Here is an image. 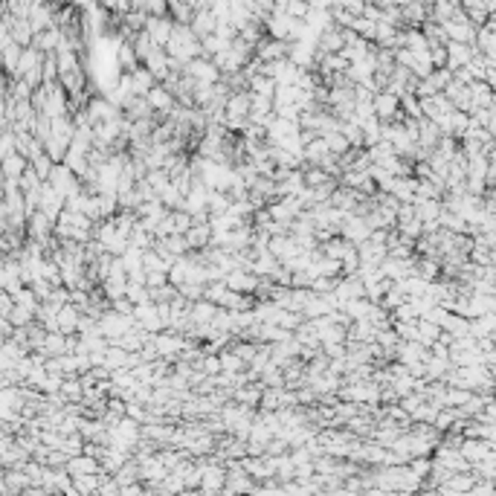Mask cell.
I'll use <instances>...</instances> for the list:
<instances>
[{
	"label": "cell",
	"instance_id": "10",
	"mask_svg": "<svg viewBox=\"0 0 496 496\" xmlns=\"http://www.w3.org/2000/svg\"><path fill=\"white\" fill-rule=\"evenodd\" d=\"M458 456L468 461V465H479L485 458H493V444L488 441H476V438H461L458 444Z\"/></svg>",
	"mask_w": 496,
	"mask_h": 496
},
{
	"label": "cell",
	"instance_id": "26",
	"mask_svg": "<svg viewBox=\"0 0 496 496\" xmlns=\"http://www.w3.org/2000/svg\"><path fill=\"white\" fill-rule=\"evenodd\" d=\"M369 311H372V302H369V299H352V302H345V305H342V313L349 317V322L366 320V317H369Z\"/></svg>",
	"mask_w": 496,
	"mask_h": 496
},
{
	"label": "cell",
	"instance_id": "41",
	"mask_svg": "<svg viewBox=\"0 0 496 496\" xmlns=\"http://www.w3.org/2000/svg\"><path fill=\"white\" fill-rule=\"evenodd\" d=\"M177 496H204L201 490H183V493H177Z\"/></svg>",
	"mask_w": 496,
	"mask_h": 496
},
{
	"label": "cell",
	"instance_id": "24",
	"mask_svg": "<svg viewBox=\"0 0 496 496\" xmlns=\"http://www.w3.org/2000/svg\"><path fill=\"white\" fill-rule=\"evenodd\" d=\"M441 331H444V334H447L450 340H461V337H468V320L456 317V313H447V320L441 322Z\"/></svg>",
	"mask_w": 496,
	"mask_h": 496
},
{
	"label": "cell",
	"instance_id": "22",
	"mask_svg": "<svg viewBox=\"0 0 496 496\" xmlns=\"http://www.w3.org/2000/svg\"><path fill=\"white\" fill-rule=\"evenodd\" d=\"M493 334V313H485V317H476L468 322V337L473 340H488Z\"/></svg>",
	"mask_w": 496,
	"mask_h": 496
},
{
	"label": "cell",
	"instance_id": "13",
	"mask_svg": "<svg viewBox=\"0 0 496 496\" xmlns=\"http://www.w3.org/2000/svg\"><path fill=\"white\" fill-rule=\"evenodd\" d=\"M172 29H174V24L169 15H163V18H145V26H142V32L151 38L154 47H165V41L172 38Z\"/></svg>",
	"mask_w": 496,
	"mask_h": 496
},
{
	"label": "cell",
	"instance_id": "16",
	"mask_svg": "<svg viewBox=\"0 0 496 496\" xmlns=\"http://www.w3.org/2000/svg\"><path fill=\"white\" fill-rule=\"evenodd\" d=\"M64 473H67L70 479H76V476H102V465L93 458V456H73V458H67V465H64Z\"/></svg>",
	"mask_w": 496,
	"mask_h": 496
},
{
	"label": "cell",
	"instance_id": "2",
	"mask_svg": "<svg viewBox=\"0 0 496 496\" xmlns=\"http://www.w3.org/2000/svg\"><path fill=\"white\" fill-rule=\"evenodd\" d=\"M131 328H134V317H122V313H113V311H105L102 317L96 320V334L108 342H117Z\"/></svg>",
	"mask_w": 496,
	"mask_h": 496
},
{
	"label": "cell",
	"instance_id": "3",
	"mask_svg": "<svg viewBox=\"0 0 496 496\" xmlns=\"http://www.w3.org/2000/svg\"><path fill=\"white\" fill-rule=\"evenodd\" d=\"M340 398L352 401L357 406H372V404L380 401V386H374L372 380H363V383H345L340 389Z\"/></svg>",
	"mask_w": 496,
	"mask_h": 496
},
{
	"label": "cell",
	"instance_id": "42",
	"mask_svg": "<svg viewBox=\"0 0 496 496\" xmlns=\"http://www.w3.org/2000/svg\"><path fill=\"white\" fill-rule=\"evenodd\" d=\"M392 496H412V493H392Z\"/></svg>",
	"mask_w": 496,
	"mask_h": 496
},
{
	"label": "cell",
	"instance_id": "17",
	"mask_svg": "<svg viewBox=\"0 0 496 496\" xmlns=\"http://www.w3.org/2000/svg\"><path fill=\"white\" fill-rule=\"evenodd\" d=\"M145 102H148V108H151V113H160V117H169L172 108H174L172 93L165 90L163 85H154V90L145 96Z\"/></svg>",
	"mask_w": 496,
	"mask_h": 496
},
{
	"label": "cell",
	"instance_id": "36",
	"mask_svg": "<svg viewBox=\"0 0 496 496\" xmlns=\"http://www.w3.org/2000/svg\"><path fill=\"white\" fill-rule=\"evenodd\" d=\"M96 493H99V496H122V493H119V485L113 482L110 476H102V482H99V490H96Z\"/></svg>",
	"mask_w": 496,
	"mask_h": 496
},
{
	"label": "cell",
	"instance_id": "30",
	"mask_svg": "<svg viewBox=\"0 0 496 496\" xmlns=\"http://www.w3.org/2000/svg\"><path fill=\"white\" fill-rule=\"evenodd\" d=\"M438 406L436 404H429V401H424L415 412H412V415H409V421H418V424H427V427H433V421H436V415H438Z\"/></svg>",
	"mask_w": 496,
	"mask_h": 496
},
{
	"label": "cell",
	"instance_id": "25",
	"mask_svg": "<svg viewBox=\"0 0 496 496\" xmlns=\"http://www.w3.org/2000/svg\"><path fill=\"white\" fill-rule=\"evenodd\" d=\"M3 482H6V493H24L26 488H32V485H29V476L24 473V468L9 470V473L3 476Z\"/></svg>",
	"mask_w": 496,
	"mask_h": 496
},
{
	"label": "cell",
	"instance_id": "4",
	"mask_svg": "<svg viewBox=\"0 0 496 496\" xmlns=\"http://www.w3.org/2000/svg\"><path fill=\"white\" fill-rule=\"evenodd\" d=\"M226 482V465H218V461H204L201 465V493L204 496H218L224 490Z\"/></svg>",
	"mask_w": 496,
	"mask_h": 496
},
{
	"label": "cell",
	"instance_id": "35",
	"mask_svg": "<svg viewBox=\"0 0 496 496\" xmlns=\"http://www.w3.org/2000/svg\"><path fill=\"white\" fill-rule=\"evenodd\" d=\"M424 404V395H415V392H412V395H406V398H401V412H406V415H412V412H415L418 406Z\"/></svg>",
	"mask_w": 496,
	"mask_h": 496
},
{
	"label": "cell",
	"instance_id": "20",
	"mask_svg": "<svg viewBox=\"0 0 496 496\" xmlns=\"http://www.w3.org/2000/svg\"><path fill=\"white\" fill-rule=\"evenodd\" d=\"M412 209H415V221L424 226V224L438 221V215H441V201H415V204H412Z\"/></svg>",
	"mask_w": 496,
	"mask_h": 496
},
{
	"label": "cell",
	"instance_id": "38",
	"mask_svg": "<svg viewBox=\"0 0 496 496\" xmlns=\"http://www.w3.org/2000/svg\"><path fill=\"white\" fill-rule=\"evenodd\" d=\"M119 493H122V496H140V493H142V485H140V482L125 485V488H119Z\"/></svg>",
	"mask_w": 496,
	"mask_h": 496
},
{
	"label": "cell",
	"instance_id": "12",
	"mask_svg": "<svg viewBox=\"0 0 496 496\" xmlns=\"http://www.w3.org/2000/svg\"><path fill=\"white\" fill-rule=\"evenodd\" d=\"M444 49H447V64H444V67H447L450 73L468 67V64L479 56L473 44H444Z\"/></svg>",
	"mask_w": 496,
	"mask_h": 496
},
{
	"label": "cell",
	"instance_id": "11",
	"mask_svg": "<svg viewBox=\"0 0 496 496\" xmlns=\"http://www.w3.org/2000/svg\"><path fill=\"white\" fill-rule=\"evenodd\" d=\"M433 468H438V470H444V473H468L470 470V465L465 458L458 456V450L453 447H438V453H436V458H433Z\"/></svg>",
	"mask_w": 496,
	"mask_h": 496
},
{
	"label": "cell",
	"instance_id": "14",
	"mask_svg": "<svg viewBox=\"0 0 496 496\" xmlns=\"http://www.w3.org/2000/svg\"><path fill=\"white\" fill-rule=\"evenodd\" d=\"M258 282H261V279H256L253 273H247V270H233V273H226V276H224L226 290L241 293V296L256 293V290H258Z\"/></svg>",
	"mask_w": 496,
	"mask_h": 496
},
{
	"label": "cell",
	"instance_id": "40",
	"mask_svg": "<svg viewBox=\"0 0 496 496\" xmlns=\"http://www.w3.org/2000/svg\"><path fill=\"white\" fill-rule=\"evenodd\" d=\"M24 496H49L44 488H32V490H24Z\"/></svg>",
	"mask_w": 496,
	"mask_h": 496
},
{
	"label": "cell",
	"instance_id": "5",
	"mask_svg": "<svg viewBox=\"0 0 496 496\" xmlns=\"http://www.w3.org/2000/svg\"><path fill=\"white\" fill-rule=\"evenodd\" d=\"M444 29V38H447V44H473L476 38V26L461 15V9L453 15V18L447 24H441Z\"/></svg>",
	"mask_w": 496,
	"mask_h": 496
},
{
	"label": "cell",
	"instance_id": "18",
	"mask_svg": "<svg viewBox=\"0 0 496 496\" xmlns=\"http://www.w3.org/2000/svg\"><path fill=\"white\" fill-rule=\"evenodd\" d=\"M154 85H157L154 76L148 73L145 67H137L134 73H131V88H134V99H145L148 93L154 90Z\"/></svg>",
	"mask_w": 496,
	"mask_h": 496
},
{
	"label": "cell",
	"instance_id": "32",
	"mask_svg": "<svg viewBox=\"0 0 496 496\" xmlns=\"http://www.w3.org/2000/svg\"><path fill=\"white\" fill-rule=\"evenodd\" d=\"M258 349H261V345H256V342H238V345H233V352L241 357V363H244V366H250V363L256 360V354H258Z\"/></svg>",
	"mask_w": 496,
	"mask_h": 496
},
{
	"label": "cell",
	"instance_id": "34",
	"mask_svg": "<svg viewBox=\"0 0 496 496\" xmlns=\"http://www.w3.org/2000/svg\"><path fill=\"white\" fill-rule=\"evenodd\" d=\"M142 180H145V183L154 189V195H160L165 186H169V174H165V172H148Z\"/></svg>",
	"mask_w": 496,
	"mask_h": 496
},
{
	"label": "cell",
	"instance_id": "39",
	"mask_svg": "<svg viewBox=\"0 0 496 496\" xmlns=\"http://www.w3.org/2000/svg\"><path fill=\"white\" fill-rule=\"evenodd\" d=\"M363 496H392V493H386V490H377V488H366V490H363Z\"/></svg>",
	"mask_w": 496,
	"mask_h": 496
},
{
	"label": "cell",
	"instance_id": "33",
	"mask_svg": "<svg viewBox=\"0 0 496 496\" xmlns=\"http://www.w3.org/2000/svg\"><path fill=\"white\" fill-rule=\"evenodd\" d=\"M61 395H67L70 401H81L85 398V389H81V380H61Z\"/></svg>",
	"mask_w": 496,
	"mask_h": 496
},
{
	"label": "cell",
	"instance_id": "1",
	"mask_svg": "<svg viewBox=\"0 0 496 496\" xmlns=\"http://www.w3.org/2000/svg\"><path fill=\"white\" fill-rule=\"evenodd\" d=\"M163 49H165V56L174 58V61H180V64H189V61H195V58H201V41H197V38L192 35V29L183 26V24H174L172 38L165 41Z\"/></svg>",
	"mask_w": 496,
	"mask_h": 496
},
{
	"label": "cell",
	"instance_id": "8",
	"mask_svg": "<svg viewBox=\"0 0 496 496\" xmlns=\"http://www.w3.org/2000/svg\"><path fill=\"white\" fill-rule=\"evenodd\" d=\"M369 235H372L369 224L363 221V218H357V215H349V218L340 224V238L349 241L352 247H360L363 241H369Z\"/></svg>",
	"mask_w": 496,
	"mask_h": 496
},
{
	"label": "cell",
	"instance_id": "7",
	"mask_svg": "<svg viewBox=\"0 0 496 496\" xmlns=\"http://www.w3.org/2000/svg\"><path fill=\"white\" fill-rule=\"evenodd\" d=\"M183 76H189L197 85H218L221 81V73L215 70V64L209 58H195L183 67Z\"/></svg>",
	"mask_w": 496,
	"mask_h": 496
},
{
	"label": "cell",
	"instance_id": "28",
	"mask_svg": "<svg viewBox=\"0 0 496 496\" xmlns=\"http://www.w3.org/2000/svg\"><path fill=\"white\" fill-rule=\"evenodd\" d=\"M438 337H441V328H438V325L418 320V345L429 349V345H436V342H438Z\"/></svg>",
	"mask_w": 496,
	"mask_h": 496
},
{
	"label": "cell",
	"instance_id": "15",
	"mask_svg": "<svg viewBox=\"0 0 496 496\" xmlns=\"http://www.w3.org/2000/svg\"><path fill=\"white\" fill-rule=\"evenodd\" d=\"M131 317H134V325H137L140 331H145V334H160V331H163L160 317H157V305H154V302L137 305Z\"/></svg>",
	"mask_w": 496,
	"mask_h": 496
},
{
	"label": "cell",
	"instance_id": "6",
	"mask_svg": "<svg viewBox=\"0 0 496 496\" xmlns=\"http://www.w3.org/2000/svg\"><path fill=\"white\" fill-rule=\"evenodd\" d=\"M299 215H302V206H299L296 197H276V201L270 204V209H267V218L276 221V224H285L288 229H290V224L296 218H299Z\"/></svg>",
	"mask_w": 496,
	"mask_h": 496
},
{
	"label": "cell",
	"instance_id": "43",
	"mask_svg": "<svg viewBox=\"0 0 496 496\" xmlns=\"http://www.w3.org/2000/svg\"><path fill=\"white\" fill-rule=\"evenodd\" d=\"M235 496H247V493H235Z\"/></svg>",
	"mask_w": 496,
	"mask_h": 496
},
{
	"label": "cell",
	"instance_id": "23",
	"mask_svg": "<svg viewBox=\"0 0 496 496\" xmlns=\"http://www.w3.org/2000/svg\"><path fill=\"white\" fill-rule=\"evenodd\" d=\"M122 117H125L128 122H140V119H151L154 113H151V108H148L145 99H131L128 108L122 110Z\"/></svg>",
	"mask_w": 496,
	"mask_h": 496
},
{
	"label": "cell",
	"instance_id": "31",
	"mask_svg": "<svg viewBox=\"0 0 496 496\" xmlns=\"http://www.w3.org/2000/svg\"><path fill=\"white\" fill-rule=\"evenodd\" d=\"M218 363H221V372L224 374H238L244 372V363L235 352H218Z\"/></svg>",
	"mask_w": 496,
	"mask_h": 496
},
{
	"label": "cell",
	"instance_id": "19",
	"mask_svg": "<svg viewBox=\"0 0 496 496\" xmlns=\"http://www.w3.org/2000/svg\"><path fill=\"white\" fill-rule=\"evenodd\" d=\"M183 238H186V247H189V250H206V247H209V238H212L209 224H192V226H189V233H186Z\"/></svg>",
	"mask_w": 496,
	"mask_h": 496
},
{
	"label": "cell",
	"instance_id": "9",
	"mask_svg": "<svg viewBox=\"0 0 496 496\" xmlns=\"http://www.w3.org/2000/svg\"><path fill=\"white\" fill-rule=\"evenodd\" d=\"M372 108H374V117L380 122H392V119H398V113H401V102L386 90H377L372 96Z\"/></svg>",
	"mask_w": 496,
	"mask_h": 496
},
{
	"label": "cell",
	"instance_id": "27",
	"mask_svg": "<svg viewBox=\"0 0 496 496\" xmlns=\"http://www.w3.org/2000/svg\"><path fill=\"white\" fill-rule=\"evenodd\" d=\"M235 404L238 406H258V401H261V386H238L235 392Z\"/></svg>",
	"mask_w": 496,
	"mask_h": 496
},
{
	"label": "cell",
	"instance_id": "29",
	"mask_svg": "<svg viewBox=\"0 0 496 496\" xmlns=\"http://www.w3.org/2000/svg\"><path fill=\"white\" fill-rule=\"evenodd\" d=\"M105 476V473H102ZM102 476H76L73 479V490L78 496H93L99 490V482H102Z\"/></svg>",
	"mask_w": 496,
	"mask_h": 496
},
{
	"label": "cell",
	"instance_id": "37",
	"mask_svg": "<svg viewBox=\"0 0 496 496\" xmlns=\"http://www.w3.org/2000/svg\"><path fill=\"white\" fill-rule=\"evenodd\" d=\"M113 313H122V317H131V313H134V305H131L128 299H117V302H113Z\"/></svg>",
	"mask_w": 496,
	"mask_h": 496
},
{
	"label": "cell",
	"instance_id": "21",
	"mask_svg": "<svg viewBox=\"0 0 496 496\" xmlns=\"http://www.w3.org/2000/svg\"><path fill=\"white\" fill-rule=\"evenodd\" d=\"M215 311H218V305H212V302H206V299L192 302V308H189V320H192V325H209L212 317H215Z\"/></svg>",
	"mask_w": 496,
	"mask_h": 496
}]
</instances>
